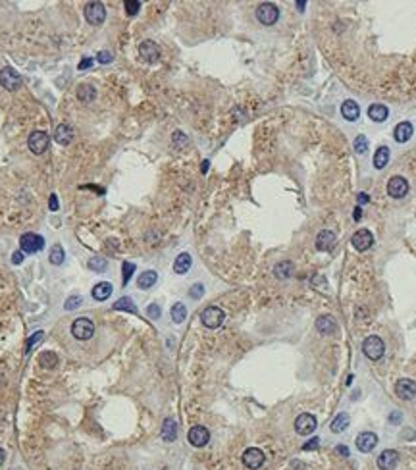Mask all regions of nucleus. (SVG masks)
Here are the masks:
<instances>
[{
  "label": "nucleus",
  "mask_w": 416,
  "mask_h": 470,
  "mask_svg": "<svg viewBox=\"0 0 416 470\" xmlns=\"http://www.w3.org/2000/svg\"><path fill=\"white\" fill-rule=\"evenodd\" d=\"M255 16H256V22H258L260 25L270 27V25H274V23L280 20V8H278L274 2H262V4L256 6Z\"/></svg>",
  "instance_id": "1"
},
{
  "label": "nucleus",
  "mask_w": 416,
  "mask_h": 470,
  "mask_svg": "<svg viewBox=\"0 0 416 470\" xmlns=\"http://www.w3.org/2000/svg\"><path fill=\"white\" fill-rule=\"evenodd\" d=\"M362 353L370 360H380L385 355V343L380 336H368L362 341Z\"/></svg>",
  "instance_id": "2"
},
{
  "label": "nucleus",
  "mask_w": 416,
  "mask_h": 470,
  "mask_svg": "<svg viewBox=\"0 0 416 470\" xmlns=\"http://www.w3.org/2000/svg\"><path fill=\"white\" fill-rule=\"evenodd\" d=\"M96 328L95 322L91 318H77L73 320L71 324V336L77 339V341H89L93 336H95Z\"/></svg>",
  "instance_id": "3"
},
{
  "label": "nucleus",
  "mask_w": 416,
  "mask_h": 470,
  "mask_svg": "<svg viewBox=\"0 0 416 470\" xmlns=\"http://www.w3.org/2000/svg\"><path fill=\"white\" fill-rule=\"evenodd\" d=\"M224 320H225V313L220 307H214V305L206 307V309L200 313V322H202V326L208 328V330H218V328L224 324Z\"/></svg>",
  "instance_id": "4"
},
{
  "label": "nucleus",
  "mask_w": 416,
  "mask_h": 470,
  "mask_svg": "<svg viewBox=\"0 0 416 470\" xmlns=\"http://www.w3.org/2000/svg\"><path fill=\"white\" fill-rule=\"evenodd\" d=\"M44 247V237L39 233L27 231L20 237V251H23L25 254H35V252L43 251Z\"/></svg>",
  "instance_id": "5"
},
{
  "label": "nucleus",
  "mask_w": 416,
  "mask_h": 470,
  "mask_svg": "<svg viewBox=\"0 0 416 470\" xmlns=\"http://www.w3.org/2000/svg\"><path fill=\"white\" fill-rule=\"evenodd\" d=\"M316 428H318V420L310 412H301L295 418V432L299 436H310V434H314Z\"/></svg>",
  "instance_id": "6"
},
{
  "label": "nucleus",
  "mask_w": 416,
  "mask_h": 470,
  "mask_svg": "<svg viewBox=\"0 0 416 470\" xmlns=\"http://www.w3.org/2000/svg\"><path fill=\"white\" fill-rule=\"evenodd\" d=\"M0 85L6 89V91H18L22 85H23V77L10 66L2 67L0 69Z\"/></svg>",
  "instance_id": "7"
},
{
  "label": "nucleus",
  "mask_w": 416,
  "mask_h": 470,
  "mask_svg": "<svg viewBox=\"0 0 416 470\" xmlns=\"http://www.w3.org/2000/svg\"><path fill=\"white\" fill-rule=\"evenodd\" d=\"M85 20L95 27L102 25L106 20V6L102 2H89L85 6Z\"/></svg>",
  "instance_id": "8"
},
{
  "label": "nucleus",
  "mask_w": 416,
  "mask_h": 470,
  "mask_svg": "<svg viewBox=\"0 0 416 470\" xmlns=\"http://www.w3.org/2000/svg\"><path fill=\"white\" fill-rule=\"evenodd\" d=\"M48 145H50V137H48L46 131H41V129L33 131L29 139H27V147H29L33 155H43L48 149Z\"/></svg>",
  "instance_id": "9"
},
{
  "label": "nucleus",
  "mask_w": 416,
  "mask_h": 470,
  "mask_svg": "<svg viewBox=\"0 0 416 470\" xmlns=\"http://www.w3.org/2000/svg\"><path fill=\"white\" fill-rule=\"evenodd\" d=\"M351 243H352V247H354V249H356L358 252H364V251H368V249L374 245V235H372V231H370V229H366V227H360V229H356V231L352 233Z\"/></svg>",
  "instance_id": "10"
},
{
  "label": "nucleus",
  "mask_w": 416,
  "mask_h": 470,
  "mask_svg": "<svg viewBox=\"0 0 416 470\" xmlns=\"http://www.w3.org/2000/svg\"><path fill=\"white\" fill-rule=\"evenodd\" d=\"M395 395L403 401H413L416 397V381L411 378H401L395 381Z\"/></svg>",
  "instance_id": "11"
},
{
  "label": "nucleus",
  "mask_w": 416,
  "mask_h": 470,
  "mask_svg": "<svg viewBox=\"0 0 416 470\" xmlns=\"http://www.w3.org/2000/svg\"><path fill=\"white\" fill-rule=\"evenodd\" d=\"M241 459H243V465L249 470H258L264 465L266 455H264V451L258 449V447H249V449L243 451V457H241Z\"/></svg>",
  "instance_id": "12"
},
{
  "label": "nucleus",
  "mask_w": 416,
  "mask_h": 470,
  "mask_svg": "<svg viewBox=\"0 0 416 470\" xmlns=\"http://www.w3.org/2000/svg\"><path fill=\"white\" fill-rule=\"evenodd\" d=\"M409 181H407V178H403V176H393L389 181H387V195L391 197V199H403V197H407V193H409Z\"/></svg>",
  "instance_id": "13"
},
{
  "label": "nucleus",
  "mask_w": 416,
  "mask_h": 470,
  "mask_svg": "<svg viewBox=\"0 0 416 470\" xmlns=\"http://www.w3.org/2000/svg\"><path fill=\"white\" fill-rule=\"evenodd\" d=\"M139 54H141V58L145 62L154 64L158 62V58H160V46L154 41H143L139 45Z\"/></svg>",
  "instance_id": "14"
},
{
  "label": "nucleus",
  "mask_w": 416,
  "mask_h": 470,
  "mask_svg": "<svg viewBox=\"0 0 416 470\" xmlns=\"http://www.w3.org/2000/svg\"><path fill=\"white\" fill-rule=\"evenodd\" d=\"M378 436L374 434V432H360L358 436H356V439H354V443H356V449L360 451V453H372L374 449H376V445H378Z\"/></svg>",
  "instance_id": "15"
},
{
  "label": "nucleus",
  "mask_w": 416,
  "mask_h": 470,
  "mask_svg": "<svg viewBox=\"0 0 416 470\" xmlns=\"http://www.w3.org/2000/svg\"><path fill=\"white\" fill-rule=\"evenodd\" d=\"M187 439H189V443H191L193 447L200 449V447H204V445L210 441V432H208V428H204V426H193L191 430H189V434H187Z\"/></svg>",
  "instance_id": "16"
},
{
  "label": "nucleus",
  "mask_w": 416,
  "mask_h": 470,
  "mask_svg": "<svg viewBox=\"0 0 416 470\" xmlns=\"http://www.w3.org/2000/svg\"><path fill=\"white\" fill-rule=\"evenodd\" d=\"M337 243V237L331 229H322L320 233L316 235V249L320 252H331L333 247Z\"/></svg>",
  "instance_id": "17"
},
{
  "label": "nucleus",
  "mask_w": 416,
  "mask_h": 470,
  "mask_svg": "<svg viewBox=\"0 0 416 470\" xmlns=\"http://www.w3.org/2000/svg\"><path fill=\"white\" fill-rule=\"evenodd\" d=\"M378 469L380 470H393L399 463V453L395 449H385L378 455Z\"/></svg>",
  "instance_id": "18"
},
{
  "label": "nucleus",
  "mask_w": 416,
  "mask_h": 470,
  "mask_svg": "<svg viewBox=\"0 0 416 470\" xmlns=\"http://www.w3.org/2000/svg\"><path fill=\"white\" fill-rule=\"evenodd\" d=\"M316 330H318V334H322V336H333V334L337 332V322H335L333 316L322 314V316L316 318Z\"/></svg>",
  "instance_id": "19"
},
{
  "label": "nucleus",
  "mask_w": 416,
  "mask_h": 470,
  "mask_svg": "<svg viewBox=\"0 0 416 470\" xmlns=\"http://www.w3.org/2000/svg\"><path fill=\"white\" fill-rule=\"evenodd\" d=\"M272 272H274V278L285 282V280H289V278L295 274V264H293L291 260H280V262L274 264Z\"/></svg>",
  "instance_id": "20"
},
{
  "label": "nucleus",
  "mask_w": 416,
  "mask_h": 470,
  "mask_svg": "<svg viewBox=\"0 0 416 470\" xmlns=\"http://www.w3.org/2000/svg\"><path fill=\"white\" fill-rule=\"evenodd\" d=\"M193 266V258L189 252H179L177 256H175V260H174V272L177 274V276H185L189 270H191Z\"/></svg>",
  "instance_id": "21"
},
{
  "label": "nucleus",
  "mask_w": 416,
  "mask_h": 470,
  "mask_svg": "<svg viewBox=\"0 0 416 470\" xmlns=\"http://www.w3.org/2000/svg\"><path fill=\"white\" fill-rule=\"evenodd\" d=\"M54 141L62 147H67L71 141H73V129L67 126V124H58L54 129Z\"/></svg>",
  "instance_id": "22"
},
{
  "label": "nucleus",
  "mask_w": 416,
  "mask_h": 470,
  "mask_svg": "<svg viewBox=\"0 0 416 470\" xmlns=\"http://www.w3.org/2000/svg\"><path fill=\"white\" fill-rule=\"evenodd\" d=\"M349 426H351V416H349V412H339V414L331 420L329 430H331L333 434H343V432L349 430Z\"/></svg>",
  "instance_id": "23"
},
{
  "label": "nucleus",
  "mask_w": 416,
  "mask_h": 470,
  "mask_svg": "<svg viewBox=\"0 0 416 470\" xmlns=\"http://www.w3.org/2000/svg\"><path fill=\"white\" fill-rule=\"evenodd\" d=\"M160 438L166 441V443H174L177 439V422L174 418H166L164 424H162L160 430Z\"/></svg>",
  "instance_id": "24"
},
{
  "label": "nucleus",
  "mask_w": 416,
  "mask_h": 470,
  "mask_svg": "<svg viewBox=\"0 0 416 470\" xmlns=\"http://www.w3.org/2000/svg\"><path fill=\"white\" fill-rule=\"evenodd\" d=\"M413 133H415V127L411 122H401L393 129V137H395L397 143H407L413 137Z\"/></svg>",
  "instance_id": "25"
},
{
  "label": "nucleus",
  "mask_w": 416,
  "mask_h": 470,
  "mask_svg": "<svg viewBox=\"0 0 416 470\" xmlns=\"http://www.w3.org/2000/svg\"><path fill=\"white\" fill-rule=\"evenodd\" d=\"M341 116L347 120V122H356L360 118V106L354 102V100H343L341 104Z\"/></svg>",
  "instance_id": "26"
},
{
  "label": "nucleus",
  "mask_w": 416,
  "mask_h": 470,
  "mask_svg": "<svg viewBox=\"0 0 416 470\" xmlns=\"http://www.w3.org/2000/svg\"><path fill=\"white\" fill-rule=\"evenodd\" d=\"M368 118H370L372 122L382 124V122H385V120L389 118V108H387L385 104H380V102L370 104V106H368Z\"/></svg>",
  "instance_id": "27"
},
{
  "label": "nucleus",
  "mask_w": 416,
  "mask_h": 470,
  "mask_svg": "<svg viewBox=\"0 0 416 470\" xmlns=\"http://www.w3.org/2000/svg\"><path fill=\"white\" fill-rule=\"evenodd\" d=\"M156 282H158V274H156V270H145V272H141L139 278H137V287L143 289V291H147V289L154 287Z\"/></svg>",
  "instance_id": "28"
},
{
  "label": "nucleus",
  "mask_w": 416,
  "mask_h": 470,
  "mask_svg": "<svg viewBox=\"0 0 416 470\" xmlns=\"http://www.w3.org/2000/svg\"><path fill=\"white\" fill-rule=\"evenodd\" d=\"M112 291H114V287H112L110 282H98L95 287H93L91 295H93L95 301H106V299L112 295Z\"/></svg>",
  "instance_id": "29"
},
{
  "label": "nucleus",
  "mask_w": 416,
  "mask_h": 470,
  "mask_svg": "<svg viewBox=\"0 0 416 470\" xmlns=\"http://www.w3.org/2000/svg\"><path fill=\"white\" fill-rule=\"evenodd\" d=\"M75 94H77V98H79L81 102L89 104V102H93V100L96 98V89L91 85V83H83V85L77 87Z\"/></svg>",
  "instance_id": "30"
},
{
  "label": "nucleus",
  "mask_w": 416,
  "mask_h": 470,
  "mask_svg": "<svg viewBox=\"0 0 416 470\" xmlns=\"http://www.w3.org/2000/svg\"><path fill=\"white\" fill-rule=\"evenodd\" d=\"M389 158H391V151L389 147H378V151L374 153V168L376 170H384L385 166L389 164Z\"/></svg>",
  "instance_id": "31"
},
{
  "label": "nucleus",
  "mask_w": 416,
  "mask_h": 470,
  "mask_svg": "<svg viewBox=\"0 0 416 470\" xmlns=\"http://www.w3.org/2000/svg\"><path fill=\"white\" fill-rule=\"evenodd\" d=\"M112 309L114 311H120V313H129V314H139V311H137V307H135V303H133V299L131 297H120L114 305H112Z\"/></svg>",
  "instance_id": "32"
},
{
  "label": "nucleus",
  "mask_w": 416,
  "mask_h": 470,
  "mask_svg": "<svg viewBox=\"0 0 416 470\" xmlns=\"http://www.w3.org/2000/svg\"><path fill=\"white\" fill-rule=\"evenodd\" d=\"M170 316H172V322H174V324H183L185 318H187V307H185L181 301L174 303L172 309H170Z\"/></svg>",
  "instance_id": "33"
},
{
  "label": "nucleus",
  "mask_w": 416,
  "mask_h": 470,
  "mask_svg": "<svg viewBox=\"0 0 416 470\" xmlns=\"http://www.w3.org/2000/svg\"><path fill=\"white\" fill-rule=\"evenodd\" d=\"M58 362H60V358H58V355L54 351H43L39 355V364L43 368H54Z\"/></svg>",
  "instance_id": "34"
},
{
  "label": "nucleus",
  "mask_w": 416,
  "mask_h": 470,
  "mask_svg": "<svg viewBox=\"0 0 416 470\" xmlns=\"http://www.w3.org/2000/svg\"><path fill=\"white\" fill-rule=\"evenodd\" d=\"M64 258H66V254H64L62 245L54 243V245H52V249H50V254H48V260H50V264H54V266H60V264L64 262Z\"/></svg>",
  "instance_id": "35"
},
{
  "label": "nucleus",
  "mask_w": 416,
  "mask_h": 470,
  "mask_svg": "<svg viewBox=\"0 0 416 470\" xmlns=\"http://www.w3.org/2000/svg\"><path fill=\"white\" fill-rule=\"evenodd\" d=\"M106 268H108V260L104 258V256H93V258H89V270H93V272H106Z\"/></svg>",
  "instance_id": "36"
},
{
  "label": "nucleus",
  "mask_w": 416,
  "mask_h": 470,
  "mask_svg": "<svg viewBox=\"0 0 416 470\" xmlns=\"http://www.w3.org/2000/svg\"><path fill=\"white\" fill-rule=\"evenodd\" d=\"M368 139L364 137V135H356L354 137V141H352V149H354V153L356 155H364L366 151H368Z\"/></svg>",
  "instance_id": "37"
},
{
  "label": "nucleus",
  "mask_w": 416,
  "mask_h": 470,
  "mask_svg": "<svg viewBox=\"0 0 416 470\" xmlns=\"http://www.w3.org/2000/svg\"><path fill=\"white\" fill-rule=\"evenodd\" d=\"M172 141H174V145H175V147H179V149H183V147H187V145H189V137H187L183 131H174V135H172Z\"/></svg>",
  "instance_id": "38"
},
{
  "label": "nucleus",
  "mask_w": 416,
  "mask_h": 470,
  "mask_svg": "<svg viewBox=\"0 0 416 470\" xmlns=\"http://www.w3.org/2000/svg\"><path fill=\"white\" fill-rule=\"evenodd\" d=\"M133 272H135V264H133V262H124V264H122V282H124V285L129 283Z\"/></svg>",
  "instance_id": "39"
},
{
  "label": "nucleus",
  "mask_w": 416,
  "mask_h": 470,
  "mask_svg": "<svg viewBox=\"0 0 416 470\" xmlns=\"http://www.w3.org/2000/svg\"><path fill=\"white\" fill-rule=\"evenodd\" d=\"M81 305H83V297H81V295H71L64 303V309L66 311H75V309H79Z\"/></svg>",
  "instance_id": "40"
},
{
  "label": "nucleus",
  "mask_w": 416,
  "mask_h": 470,
  "mask_svg": "<svg viewBox=\"0 0 416 470\" xmlns=\"http://www.w3.org/2000/svg\"><path fill=\"white\" fill-rule=\"evenodd\" d=\"M187 295L191 297L193 301L202 299V295H204V285H202V283H193L191 287H189V291H187Z\"/></svg>",
  "instance_id": "41"
},
{
  "label": "nucleus",
  "mask_w": 416,
  "mask_h": 470,
  "mask_svg": "<svg viewBox=\"0 0 416 470\" xmlns=\"http://www.w3.org/2000/svg\"><path fill=\"white\" fill-rule=\"evenodd\" d=\"M147 316L151 318V320H158L162 316V309L160 305H156V303H153V305H149L147 307Z\"/></svg>",
  "instance_id": "42"
},
{
  "label": "nucleus",
  "mask_w": 416,
  "mask_h": 470,
  "mask_svg": "<svg viewBox=\"0 0 416 470\" xmlns=\"http://www.w3.org/2000/svg\"><path fill=\"white\" fill-rule=\"evenodd\" d=\"M43 336H44V334H43V332L39 330V332H35V334H33L31 337L27 339V343H25V355H27V353H31L33 345H35V343H39V341L43 339Z\"/></svg>",
  "instance_id": "43"
},
{
  "label": "nucleus",
  "mask_w": 416,
  "mask_h": 470,
  "mask_svg": "<svg viewBox=\"0 0 416 470\" xmlns=\"http://www.w3.org/2000/svg\"><path fill=\"white\" fill-rule=\"evenodd\" d=\"M124 6H126L128 16H135V14L139 12V8H141V2H139V0H126Z\"/></svg>",
  "instance_id": "44"
},
{
  "label": "nucleus",
  "mask_w": 416,
  "mask_h": 470,
  "mask_svg": "<svg viewBox=\"0 0 416 470\" xmlns=\"http://www.w3.org/2000/svg\"><path fill=\"white\" fill-rule=\"evenodd\" d=\"M96 60H98L100 64H110L112 60H114V54L108 52V50H102V52L96 54Z\"/></svg>",
  "instance_id": "45"
},
{
  "label": "nucleus",
  "mask_w": 416,
  "mask_h": 470,
  "mask_svg": "<svg viewBox=\"0 0 416 470\" xmlns=\"http://www.w3.org/2000/svg\"><path fill=\"white\" fill-rule=\"evenodd\" d=\"M318 445H320V438H312L303 445V451H314V449H318Z\"/></svg>",
  "instance_id": "46"
},
{
  "label": "nucleus",
  "mask_w": 416,
  "mask_h": 470,
  "mask_svg": "<svg viewBox=\"0 0 416 470\" xmlns=\"http://www.w3.org/2000/svg\"><path fill=\"white\" fill-rule=\"evenodd\" d=\"M401 420H403V414H401L399 410H393V412L389 414V422H391V424H401Z\"/></svg>",
  "instance_id": "47"
},
{
  "label": "nucleus",
  "mask_w": 416,
  "mask_h": 470,
  "mask_svg": "<svg viewBox=\"0 0 416 470\" xmlns=\"http://www.w3.org/2000/svg\"><path fill=\"white\" fill-rule=\"evenodd\" d=\"M335 453H337L339 457H345V459H347V457L351 455V453H349V447H347V445H335Z\"/></svg>",
  "instance_id": "48"
},
{
  "label": "nucleus",
  "mask_w": 416,
  "mask_h": 470,
  "mask_svg": "<svg viewBox=\"0 0 416 470\" xmlns=\"http://www.w3.org/2000/svg\"><path fill=\"white\" fill-rule=\"evenodd\" d=\"M48 208H50L52 212H56V210H58V197H56L54 193H52V195H50V199H48Z\"/></svg>",
  "instance_id": "49"
},
{
  "label": "nucleus",
  "mask_w": 416,
  "mask_h": 470,
  "mask_svg": "<svg viewBox=\"0 0 416 470\" xmlns=\"http://www.w3.org/2000/svg\"><path fill=\"white\" fill-rule=\"evenodd\" d=\"M12 262H14V264H22V262H23V251L12 252Z\"/></svg>",
  "instance_id": "50"
},
{
  "label": "nucleus",
  "mask_w": 416,
  "mask_h": 470,
  "mask_svg": "<svg viewBox=\"0 0 416 470\" xmlns=\"http://www.w3.org/2000/svg\"><path fill=\"white\" fill-rule=\"evenodd\" d=\"M93 62H95L93 58H83V60L79 62V69H87V67H91V66H93Z\"/></svg>",
  "instance_id": "51"
},
{
  "label": "nucleus",
  "mask_w": 416,
  "mask_h": 470,
  "mask_svg": "<svg viewBox=\"0 0 416 470\" xmlns=\"http://www.w3.org/2000/svg\"><path fill=\"white\" fill-rule=\"evenodd\" d=\"M356 199H358V202H360V204H366V202L370 201V197H368L366 193H358V195H356Z\"/></svg>",
  "instance_id": "52"
},
{
  "label": "nucleus",
  "mask_w": 416,
  "mask_h": 470,
  "mask_svg": "<svg viewBox=\"0 0 416 470\" xmlns=\"http://www.w3.org/2000/svg\"><path fill=\"white\" fill-rule=\"evenodd\" d=\"M352 218H354V220L362 218V208H360V206H356V208L352 210Z\"/></svg>",
  "instance_id": "53"
},
{
  "label": "nucleus",
  "mask_w": 416,
  "mask_h": 470,
  "mask_svg": "<svg viewBox=\"0 0 416 470\" xmlns=\"http://www.w3.org/2000/svg\"><path fill=\"white\" fill-rule=\"evenodd\" d=\"M4 461H6V451H4L2 447H0V467L4 465Z\"/></svg>",
  "instance_id": "54"
},
{
  "label": "nucleus",
  "mask_w": 416,
  "mask_h": 470,
  "mask_svg": "<svg viewBox=\"0 0 416 470\" xmlns=\"http://www.w3.org/2000/svg\"><path fill=\"white\" fill-rule=\"evenodd\" d=\"M305 6H307V2H303V0H299V2H297V8H299V12H305Z\"/></svg>",
  "instance_id": "55"
},
{
  "label": "nucleus",
  "mask_w": 416,
  "mask_h": 470,
  "mask_svg": "<svg viewBox=\"0 0 416 470\" xmlns=\"http://www.w3.org/2000/svg\"><path fill=\"white\" fill-rule=\"evenodd\" d=\"M208 170V160H204V164H202V172H206Z\"/></svg>",
  "instance_id": "56"
}]
</instances>
